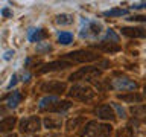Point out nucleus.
<instances>
[{
	"label": "nucleus",
	"mask_w": 146,
	"mask_h": 137,
	"mask_svg": "<svg viewBox=\"0 0 146 137\" xmlns=\"http://www.w3.org/2000/svg\"><path fill=\"white\" fill-rule=\"evenodd\" d=\"M70 98L76 99V100H81V102H88V100L94 99L96 96V91L91 88L90 85L87 84H75L68 91Z\"/></svg>",
	"instance_id": "f257e3e1"
},
{
	"label": "nucleus",
	"mask_w": 146,
	"mask_h": 137,
	"mask_svg": "<svg viewBox=\"0 0 146 137\" xmlns=\"http://www.w3.org/2000/svg\"><path fill=\"white\" fill-rule=\"evenodd\" d=\"M99 76H100V70H99V68L90 66V67H82L78 72L72 73V75L68 76V79H70V81H81V79L91 81V79H96V78H99Z\"/></svg>",
	"instance_id": "f03ea898"
},
{
	"label": "nucleus",
	"mask_w": 146,
	"mask_h": 137,
	"mask_svg": "<svg viewBox=\"0 0 146 137\" xmlns=\"http://www.w3.org/2000/svg\"><path fill=\"white\" fill-rule=\"evenodd\" d=\"M66 59H70L72 63H91L99 59V55L91 52V50H75L67 55H64Z\"/></svg>",
	"instance_id": "7ed1b4c3"
},
{
	"label": "nucleus",
	"mask_w": 146,
	"mask_h": 137,
	"mask_svg": "<svg viewBox=\"0 0 146 137\" xmlns=\"http://www.w3.org/2000/svg\"><path fill=\"white\" fill-rule=\"evenodd\" d=\"M82 26L81 27V32L79 35L82 38H91V37H98L100 32H102V25L98 21H91V20H84L82 21Z\"/></svg>",
	"instance_id": "20e7f679"
},
{
	"label": "nucleus",
	"mask_w": 146,
	"mask_h": 137,
	"mask_svg": "<svg viewBox=\"0 0 146 137\" xmlns=\"http://www.w3.org/2000/svg\"><path fill=\"white\" fill-rule=\"evenodd\" d=\"M111 87L119 91H132L137 88V82L126 76H116L111 79Z\"/></svg>",
	"instance_id": "39448f33"
},
{
	"label": "nucleus",
	"mask_w": 146,
	"mask_h": 137,
	"mask_svg": "<svg viewBox=\"0 0 146 137\" xmlns=\"http://www.w3.org/2000/svg\"><path fill=\"white\" fill-rule=\"evenodd\" d=\"M41 130V119L36 116L26 117L20 122V131L26 132V134H32V132H38Z\"/></svg>",
	"instance_id": "423d86ee"
},
{
	"label": "nucleus",
	"mask_w": 146,
	"mask_h": 137,
	"mask_svg": "<svg viewBox=\"0 0 146 137\" xmlns=\"http://www.w3.org/2000/svg\"><path fill=\"white\" fill-rule=\"evenodd\" d=\"M66 88H67L66 82H59V81H49V82H43V84L40 85L41 91H46V93H55V94L64 93Z\"/></svg>",
	"instance_id": "0eeeda50"
},
{
	"label": "nucleus",
	"mask_w": 146,
	"mask_h": 137,
	"mask_svg": "<svg viewBox=\"0 0 146 137\" xmlns=\"http://www.w3.org/2000/svg\"><path fill=\"white\" fill-rule=\"evenodd\" d=\"M94 113H96V116L99 119H102V120H114V119H116V113H114V110L110 104L99 105V107L94 110Z\"/></svg>",
	"instance_id": "6e6552de"
},
{
	"label": "nucleus",
	"mask_w": 146,
	"mask_h": 137,
	"mask_svg": "<svg viewBox=\"0 0 146 137\" xmlns=\"http://www.w3.org/2000/svg\"><path fill=\"white\" fill-rule=\"evenodd\" d=\"M99 130H100V123L98 120H90L81 130V137H98Z\"/></svg>",
	"instance_id": "1a4fd4ad"
},
{
	"label": "nucleus",
	"mask_w": 146,
	"mask_h": 137,
	"mask_svg": "<svg viewBox=\"0 0 146 137\" xmlns=\"http://www.w3.org/2000/svg\"><path fill=\"white\" fill-rule=\"evenodd\" d=\"M72 66V63H67V61H53V63H49V64H46L44 67H41L40 68V75L41 73H47V72H53V70H62V68H67V67H70Z\"/></svg>",
	"instance_id": "9d476101"
},
{
	"label": "nucleus",
	"mask_w": 146,
	"mask_h": 137,
	"mask_svg": "<svg viewBox=\"0 0 146 137\" xmlns=\"http://www.w3.org/2000/svg\"><path fill=\"white\" fill-rule=\"evenodd\" d=\"M122 34L129 38H146L145 27H122Z\"/></svg>",
	"instance_id": "9b49d317"
},
{
	"label": "nucleus",
	"mask_w": 146,
	"mask_h": 137,
	"mask_svg": "<svg viewBox=\"0 0 146 137\" xmlns=\"http://www.w3.org/2000/svg\"><path fill=\"white\" fill-rule=\"evenodd\" d=\"M98 50H100V52H105V53H114V52H119L120 50V46H119L117 43H113V41H102V43L96 44L94 46Z\"/></svg>",
	"instance_id": "f8f14e48"
},
{
	"label": "nucleus",
	"mask_w": 146,
	"mask_h": 137,
	"mask_svg": "<svg viewBox=\"0 0 146 137\" xmlns=\"http://www.w3.org/2000/svg\"><path fill=\"white\" fill-rule=\"evenodd\" d=\"M47 37V32L44 29H29L27 31V40L29 41H36L40 43L41 40H44Z\"/></svg>",
	"instance_id": "ddd939ff"
},
{
	"label": "nucleus",
	"mask_w": 146,
	"mask_h": 137,
	"mask_svg": "<svg viewBox=\"0 0 146 137\" xmlns=\"http://www.w3.org/2000/svg\"><path fill=\"white\" fill-rule=\"evenodd\" d=\"M72 105L73 104L70 102V100H56V102L52 105V108H50L49 111H52V113H66Z\"/></svg>",
	"instance_id": "4468645a"
},
{
	"label": "nucleus",
	"mask_w": 146,
	"mask_h": 137,
	"mask_svg": "<svg viewBox=\"0 0 146 137\" xmlns=\"http://www.w3.org/2000/svg\"><path fill=\"white\" fill-rule=\"evenodd\" d=\"M131 114L135 120H146V105H135L131 107Z\"/></svg>",
	"instance_id": "2eb2a0df"
},
{
	"label": "nucleus",
	"mask_w": 146,
	"mask_h": 137,
	"mask_svg": "<svg viewBox=\"0 0 146 137\" xmlns=\"http://www.w3.org/2000/svg\"><path fill=\"white\" fill-rule=\"evenodd\" d=\"M44 125L47 130H56V128H61L62 120L61 117H56V116H47L44 119Z\"/></svg>",
	"instance_id": "dca6fc26"
},
{
	"label": "nucleus",
	"mask_w": 146,
	"mask_h": 137,
	"mask_svg": "<svg viewBox=\"0 0 146 137\" xmlns=\"http://www.w3.org/2000/svg\"><path fill=\"white\" fill-rule=\"evenodd\" d=\"M56 100H58V99L55 98V96H46V98H43V99L40 100L38 108L41 110V111H46V110L49 111V110L52 108V105H53L55 102H56Z\"/></svg>",
	"instance_id": "f3484780"
},
{
	"label": "nucleus",
	"mask_w": 146,
	"mask_h": 137,
	"mask_svg": "<svg viewBox=\"0 0 146 137\" xmlns=\"http://www.w3.org/2000/svg\"><path fill=\"white\" fill-rule=\"evenodd\" d=\"M15 123H17L15 117H6V119H3V120H0V134H2V132H6L9 130H12Z\"/></svg>",
	"instance_id": "a211bd4d"
},
{
	"label": "nucleus",
	"mask_w": 146,
	"mask_h": 137,
	"mask_svg": "<svg viewBox=\"0 0 146 137\" xmlns=\"http://www.w3.org/2000/svg\"><path fill=\"white\" fill-rule=\"evenodd\" d=\"M119 99H122L123 102H131V104L141 102V96L139 93H135V91H129V94H119Z\"/></svg>",
	"instance_id": "6ab92c4d"
},
{
	"label": "nucleus",
	"mask_w": 146,
	"mask_h": 137,
	"mask_svg": "<svg viewBox=\"0 0 146 137\" xmlns=\"http://www.w3.org/2000/svg\"><path fill=\"white\" fill-rule=\"evenodd\" d=\"M23 99V94L20 93V91H12V94L8 98V107L9 108H15L18 104L21 102Z\"/></svg>",
	"instance_id": "aec40b11"
},
{
	"label": "nucleus",
	"mask_w": 146,
	"mask_h": 137,
	"mask_svg": "<svg viewBox=\"0 0 146 137\" xmlns=\"http://www.w3.org/2000/svg\"><path fill=\"white\" fill-rule=\"evenodd\" d=\"M55 21H56V25L68 26L73 23V15H70V14H59V15H56V18H55Z\"/></svg>",
	"instance_id": "412c9836"
},
{
	"label": "nucleus",
	"mask_w": 146,
	"mask_h": 137,
	"mask_svg": "<svg viewBox=\"0 0 146 137\" xmlns=\"http://www.w3.org/2000/svg\"><path fill=\"white\" fill-rule=\"evenodd\" d=\"M73 41V34L72 32H61L58 35V43L62 44V46H67Z\"/></svg>",
	"instance_id": "4be33fe9"
},
{
	"label": "nucleus",
	"mask_w": 146,
	"mask_h": 137,
	"mask_svg": "<svg viewBox=\"0 0 146 137\" xmlns=\"http://www.w3.org/2000/svg\"><path fill=\"white\" fill-rule=\"evenodd\" d=\"M85 119L84 117H81V116H78L75 119H70V120L67 122V131H72V130H76V128H79L81 123H84Z\"/></svg>",
	"instance_id": "5701e85b"
},
{
	"label": "nucleus",
	"mask_w": 146,
	"mask_h": 137,
	"mask_svg": "<svg viewBox=\"0 0 146 137\" xmlns=\"http://www.w3.org/2000/svg\"><path fill=\"white\" fill-rule=\"evenodd\" d=\"M126 14H128L126 9L116 8V9H110V11H105L104 15H105V17H122V15H126Z\"/></svg>",
	"instance_id": "b1692460"
},
{
	"label": "nucleus",
	"mask_w": 146,
	"mask_h": 137,
	"mask_svg": "<svg viewBox=\"0 0 146 137\" xmlns=\"http://www.w3.org/2000/svg\"><path fill=\"white\" fill-rule=\"evenodd\" d=\"M110 136H111V126L110 125H100L98 137H110Z\"/></svg>",
	"instance_id": "393cba45"
},
{
	"label": "nucleus",
	"mask_w": 146,
	"mask_h": 137,
	"mask_svg": "<svg viewBox=\"0 0 146 137\" xmlns=\"http://www.w3.org/2000/svg\"><path fill=\"white\" fill-rule=\"evenodd\" d=\"M113 107L117 110V113L120 114V117H122V119H125V117H126V111H125V108H123V107H120V104L113 102Z\"/></svg>",
	"instance_id": "a878e982"
},
{
	"label": "nucleus",
	"mask_w": 146,
	"mask_h": 137,
	"mask_svg": "<svg viewBox=\"0 0 146 137\" xmlns=\"http://www.w3.org/2000/svg\"><path fill=\"white\" fill-rule=\"evenodd\" d=\"M107 38H108V40H113V43H117V41H119V37H117L116 34H114V32H113L111 29H110V31L107 32Z\"/></svg>",
	"instance_id": "bb28decb"
},
{
	"label": "nucleus",
	"mask_w": 146,
	"mask_h": 137,
	"mask_svg": "<svg viewBox=\"0 0 146 137\" xmlns=\"http://www.w3.org/2000/svg\"><path fill=\"white\" fill-rule=\"evenodd\" d=\"M128 20H132V21H146V17L145 15H134V17H129Z\"/></svg>",
	"instance_id": "cd10ccee"
},
{
	"label": "nucleus",
	"mask_w": 146,
	"mask_h": 137,
	"mask_svg": "<svg viewBox=\"0 0 146 137\" xmlns=\"http://www.w3.org/2000/svg\"><path fill=\"white\" fill-rule=\"evenodd\" d=\"M17 84V75H12V78H11V82L8 84V88H11V87H14Z\"/></svg>",
	"instance_id": "c85d7f7f"
},
{
	"label": "nucleus",
	"mask_w": 146,
	"mask_h": 137,
	"mask_svg": "<svg viewBox=\"0 0 146 137\" xmlns=\"http://www.w3.org/2000/svg\"><path fill=\"white\" fill-rule=\"evenodd\" d=\"M0 12H2V15H3V17H11V15H12V12L9 11L8 8H5V9H2V11H0Z\"/></svg>",
	"instance_id": "c756f323"
},
{
	"label": "nucleus",
	"mask_w": 146,
	"mask_h": 137,
	"mask_svg": "<svg viewBox=\"0 0 146 137\" xmlns=\"http://www.w3.org/2000/svg\"><path fill=\"white\" fill-rule=\"evenodd\" d=\"M12 57H14V50H8V52H5V55H3L5 59H11Z\"/></svg>",
	"instance_id": "7c9ffc66"
},
{
	"label": "nucleus",
	"mask_w": 146,
	"mask_h": 137,
	"mask_svg": "<svg viewBox=\"0 0 146 137\" xmlns=\"http://www.w3.org/2000/svg\"><path fill=\"white\" fill-rule=\"evenodd\" d=\"M132 8H135V9H141V8H146V2H141V3H135Z\"/></svg>",
	"instance_id": "2f4dec72"
},
{
	"label": "nucleus",
	"mask_w": 146,
	"mask_h": 137,
	"mask_svg": "<svg viewBox=\"0 0 146 137\" xmlns=\"http://www.w3.org/2000/svg\"><path fill=\"white\" fill-rule=\"evenodd\" d=\"M36 50H50V46L49 44H44V46H38Z\"/></svg>",
	"instance_id": "473e14b6"
},
{
	"label": "nucleus",
	"mask_w": 146,
	"mask_h": 137,
	"mask_svg": "<svg viewBox=\"0 0 146 137\" xmlns=\"http://www.w3.org/2000/svg\"><path fill=\"white\" fill-rule=\"evenodd\" d=\"M143 96H145V98H146V85L143 87Z\"/></svg>",
	"instance_id": "72a5a7b5"
},
{
	"label": "nucleus",
	"mask_w": 146,
	"mask_h": 137,
	"mask_svg": "<svg viewBox=\"0 0 146 137\" xmlns=\"http://www.w3.org/2000/svg\"><path fill=\"white\" fill-rule=\"evenodd\" d=\"M6 137H17V134H9V136H6Z\"/></svg>",
	"instance_id": "f704fd0d"
}]
</instances>
